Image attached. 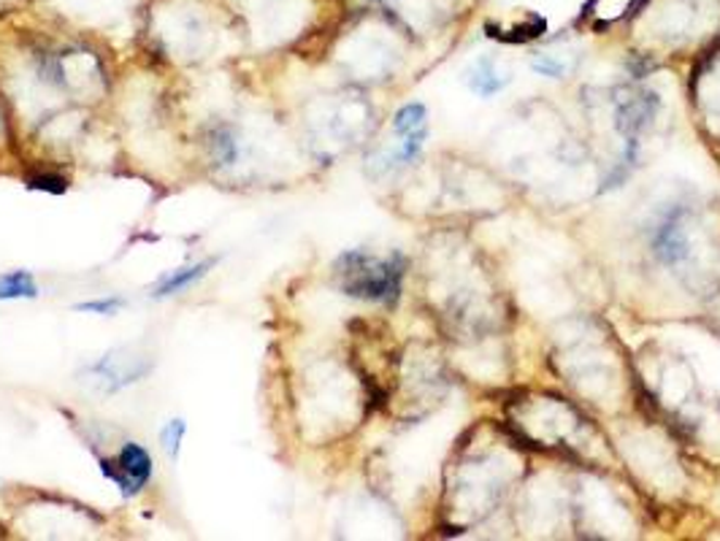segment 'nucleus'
<instances>
[{"instance_id":"7","label":"nucleus","mask_w":720,"mask_h":541,"mask_svg":"<svg viewBox=\"0 0 720 541\" xmlns=\"http://www.w3.org/2000/svg\"><path fill=\"white\" fill-rule=\"evenodd\" d=\"M209 268H212V261H203V263H198V266L177 270V274H172L166 281H163L161 287H157L155 295L157 298H166V295H174V292L185 290V287H190L192 281H198V279H201V276H206Z\"/></svg>"},{"instance_id":"9","label":"nucleus","mask_w":720,"mask_h":541,"mask_svg":"<svg viewBox=\"0 0 720 541\" xmlns=\"http://www.w3.org/2000/svg\"><path fill=\"white\" fill-rule=\"evenodd\" d=\"M212 147H214V154H217L225 165L236 163V154L239 152H236V141H233V134H230V130L219 128L217 134H214Z\"/></svg>"},{"instance_id":"3","label":"nucleus","mask_w":720,"mask_h":541,"mask_svg":"<svg viewBox=\"0 0 720 541\" xmlns=\"http://www.w3.org/2000/svg\"><path fill=\"white\" fill-rule=\"evenodd\" d=\"M653 252L667 266H680L691 257V239L680 214H669L653 236Z\"/></svg>"},{"instance_id":"6","label":"nucleus","mask_w":720,"mask_h":541,"mask_svg":"<svg viewBox=\"0 0 720 541\" xmlns=\"http://www.w3.org/2000/svg\"><path fill=\"white\" fill-rule=\"evenodd\" d=\"M38 287L27 270H11L0 276V301H14V298H36Z\"/></svg>"},{"instance_id":"11","label":"nucleus","mask_w":720,"mask_h":541,"mask_svg":"<svg viewBox=\"0 0 720 541\" xmlns=\"http://www.w3.org/2000/svg\"><path fill=\"white\" fill-rule=\"evenodd\" d=\"M30 187L33 190H47V192H54V196H60V192H65V179H60V176H36V179H30Z\"/></svg>"},{"instance_id":"12","label":"nucleus","mask_w":720,"mask_h":541,"mask_svg":"<svg viewBox=\"0 0 720 541\" xmlns=\"http://www.w3.org/2000/svg\"><path fill=\"white\" fill-rule=\"evenodd\" d=\"M534 68L540 71V74H544V76H560L564 65L553 63V60H534Z\"/></svg>"},{"instance_id":"10","label":"nucleus","mask_w":720,"mask_h":541,"mask_svg":"<svg viewBox=\"0 0 720 541\" xmlns=\"http://www.w3.org/2000/svg\"><path fill=\"white\" fill-rule=\"evenodd\" d=\"M119 306H123V301H119V298H109V301H87V303H76V312L114 314Z\"/></svg>"},{"instance_id":"1","label":"nucleus","mask_w":720,"mask_h":541,"mask_svg":"<svg viewBox=\"0 0 720 541\" xmlns=\"http://www.w3.org/2000/svg\"><path fill=\"white\" fill-rule=\"evenodd\" d=\"M337 281L348 295L390 303L399 298L404 261L399 255L377 257L368 252H344L337 261Z\"/></svg>"},{"instance_id":"5","label":"nucleus","mask_w":720,"mask_h":541,"mask_svg":"<svg viewBox=\"0 0 720 541\" xmlns=\"http://www.w3.org/2000/svg\"><path fill=\"white\" fill-rule=\"evenodd\" d=\"M504 85H507V76L498 74L496 65H493V60H488V58L480 60V63L475 65V71L469 74V87L482 98L496 96Z\"/></svg>"},{"instance_id":"8","label":"nucleus","mask_w":720,"mask_h":541,"mask_svg":"<svg viewBox=\"0 0 720 541\" xmlns=\"http://www.w3.org/2000/svg\"><path fill=\"white\" fill-rule=\"evenodd\" d=\"M185 430H187L185 419H172V423L161 430V444L172 457L179 455V444L181 439H185Z\"/></svg>"},{"instance_id":"4","label":"nucleus","mask_w":720,"mask_h":541,"mask_svg":"<svg viewBox=\"0 0 720 541\" xmlns=\"http://www.w3.org/2000/svg\"><path fill=\"white\" fill-rule=\"evenodd\" d=\"M393 130L401 136V149L395 152L399 163H412L420 152L422 141H426L428 123H426V109L420 103H409L401 109L393 119Z\"/></svg>"},{"instance_id":"2","label":"nucleus","mask_w":720,"mask_h":541,"mask_svg":"<svg viewBox=\"0 0 720 541\" xmlns=\"http://www.w3.org/2000/svg\"><path fill=\"white\" fill-rule=\"evenodd\" d=\"M103 474L119 485L123 495H136L144 490L152 477V457L141 444H125L117 461H103Z\"/></svg>"}]
</instances>
